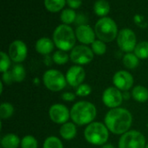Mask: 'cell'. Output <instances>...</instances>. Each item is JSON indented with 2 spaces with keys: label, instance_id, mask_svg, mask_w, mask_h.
Returning a JSON list of instances; mask_svg holds the SVG:
<instances>
[{
  "label": "cell",
  "instance_id": "cell-1",
  "mask_svg": "<svg viewBox=\"0 0 148 148\" xmlns=\"http://www.w3.org/2000/svg\"><path fill=\"white\" fill-rule=\"evenodd\" d=\"M133 120L132 113L128 109L121 106L109 109L104 117V124L109 132L120 136L131 130Z\"/></svg>",
  "mask_w": 148,
  "mask_h": 148
},
{
  "label": "cell",
  "instance_id": "cell-2",
  "mask_svg": "<svg viewBox=\"0 0 148 148\" xmlns=\"http://www.w3.org/2000/svg\"><path fill=\"white\" fill-rule=\"evenodd\" d=\"M96 117L97 108L90 101H77L70 108V120L77 126H87L95 121Z\"/></svg>",
  "mask_w": 148,
  "mask_h": 148
},
{
  "label": "cell",
  "instance_id": "cell-3",
  "mask_svg": "<svg viewBox=\"0 0 148 148\" xmlns=\"http://www.w3.org/2000/svg\"><path fill=\"white\" fill-rule=\"evenodd\" d=\"M110 132L104 122L94 121L91 124L85 126L84 139L85 140L93 146L102 147L107 144L109 139Z\"/></svg>",
  "mask_w": 148,
  "mask_h": 148
},
{
  "label": "cell",
  "instance_id": "cell-4",
  "mask_svg": "<svg viewBox=\"0 0 148 148\" xmlns=\"http://www.w3.org/2000/svg\"><path fill=\"white\" fill-rule=\"evenodd\" d=\"M52 39L58 50L67 52L70 51L75 46L77 40L75 31L72 29V27L63 24L58 25L55 29Z\"/></svg>",
  "mask_w": 148,
  "mask_h": 148
},
{
  "label": "cell",
  "instance_id": "cell-5",
  "mask_svg": "<svg viewBox=\"0 0 148 148\" xmlns=\"http://www.w3.org/2000/svg\"><path fill=\"white\" fill-rule=\"evenodd\" d=\"M95 31L97 39H100L105 43L113 42L118 36V26L114 19L108 17L100 18L95 25Z\"/></svg>",
  "mask_w": 148,
  "mask_h": 148
},
{
  "label": "cell",
  "instance_id": "cell-6",
  "mask_svg": "<svg viewBox=\"0 0 148 148\" xmlns=\"http://www.w3.org/2000/svg\"><path fill=\"white\" fill-rule=\"evenodd\" d=\"M42 81L46 89L53 92L62 91L68 85L65 74L57 69L46 70L42 75Z\"/></svg>",
  "mask_w": 148,
  "mask_h": 148
},
{
  "label": "cell",
  "instance_id": "cell-7",
  "mask_svg": "<svg viewBox=\"0 0 148 148\" xmlns=\"http://www.w3.org/2000/svg\"><path fill=\"white\" fill-rule=\"evenodd\" d=\"M147 140L145 135L134 129L122 134L118 141V148H146Z\"/></svg>",
  "mask_w": 148,
  "mask_h": 148
},
{
  "label": "cell",
  "instance_id": "cell-8",
  "mask_svg": "<svg viewBox=\"0 0 148 148\" xmlns=\"http://www.w3.org/2000/svg\"><path fill=\"white\" fill-rule=\"evenodd\" d=\"M70 61L76 65H86L90 64L95 57L92 49L84 44L75 45L69 52Z\"/></svg>",
  "mask_w": 148,
  "mask_h": 148
},
{
  "label": "cell",
  "instance_id": "cell-9",
  "mask_svg": "<svg viewBox=\"0 0 148 148\" xmlns=\"http://www.w3.org/2000/svg\"><path fill=\"white\" fill-rule=\"evenodd\" d=\"M116 42L119 48L125 53L134 52L138 44L134 31L129 28H124L119 31Z\"/></svg>",
  "mask_w": 148,
  "mask_h": 148
},
{
  "label": "cell",
  "instance_id": "cell-10",
  "mask_svg": "<svg viewBox=\"0 0 148 148\" xmlns=\"http://www.w3.org/2000/svg\"><path fill=\"white\" fill-rule=\"evenodd\" d=\"M123 92L114 85L106 88L101 95L102 103L109 109L121 107L123 103Z\"/></svg>",
  "mask_w": 148,
  "mask_h": 148
},
{
  "label": "cell",
  "instance_id": "cell-11",
  "mask_svg": "<svg viewBox=\"0 0 148 148\" xmlns=\"http://www.w3.org/2000/svg\"><path fill=\"white\" fill-rule=\"evenodd\" d=\"M49 117L53 123L62 126L69 121L70 109L62 103L53 104L49 109Z\"/></svg>",
  "mask_w": 148,
  "mask_h": 148
},
{
  "label": "cell",
  "instance_id": "cell-12",
  "mask_svg": "<svg viewBox=\"0 0 148 148\" xmlns=\"http://www.w3.org/2000/svg\"><path fill=\"white\" fill-rule=\"evenodd\" d=\"M112 81H113L114 86L119 89L120 91H121L122 92H129L134 86V76L132 75L130 72L126 71V70L117 71L114 74Z\"/></svg>",
  "mask_w": 148,
  "mask_h": 148
},
{
  "label": "cell",
  "instance_id": "cell-13",
  "mask_svg": "<svg viewBox=\"0 0 148 148\" xmlns=\"http://www.w3.org/2000/svg\"><path fill=\"white\" fill-rule=\"evenodd\" d=\"M8 54L12 62L15 64H22L28 56V48L26 44L22 40H14L10 43Z\"/></svg>",
  "mask_w": 148,
  "mask_h": 148
},
{
  "label": "cell",
  "instance_id": "cell-14",
  "mask_svg": "<svg viewBox=\"0 0 148 148\" xmlns=\"http://www.w3.org/2000/svg\"><path fill=\"white\" fill-rule=\"evenodd\" d=\"M65 77L68 85L75 89L77 86L84 83L86 79V72L83 66L74 65L67 70Z\"/></svg>",
  "mask_w": 148,
  "mask_h": 148
},
{
  "label": "cell",
  "instance_id": "cell-15",
  "mask_svg": "<svg viewBox=\"0 0 148 148\" xmlns=\"http://www.w3.org/2000/svg\"><path fill=\"white\" fill-rule=\"evenodd\" d=\"M76 39L84 45H91L96 40V35L95 29L88 24L79 25L75 29Z\"/></svg>",
  "mask_w": 148,
  "mask_h": 148
},
{
  "label": "cell",
  "instance_id": "cell-16",
  "mask_svg": "<svg viewBox=\"0 0 148 148\" xmlns=\"http://www.w3.org/2000/svg\"><path fill=\"white\" fill-rule=\"evenodd\" d=\"M55 46L56 45L53 39L47 37H42L36 42L35 49L37 53L42 56H48L54 51Z\"/></svg>",
  "mask_w": 148,
  "mask_h": 148
},
{
  "label": "cell",
  "instance_id": "cell-17",
  "mask_svg": "<svg viewBox=\"0 0 148 148\" xmlns=\"http://www.w3.org/2000/svg\"><path fill=\"white\" fill-rule=\"evenodd\" d=\"M59 135L62 140L66 141H70L74 140L77 135V126L72 121L66 122L60 126Z\"/></svg>",
  "mask_w": 148,
  "mask_h": 148
},
{
  "label": "cell",
  "instance_id": "cell-18",
  "mask_svg": "<svg viewBox=\"0 0 148 148\" xmlns=\"http://www.w3.org/2000/svg\"><path fill=\"white\" fill-rule=\"evenodd\" d=\"M1 148H19L21 145V139L13 133H9L2 136L0 140Z\"/></svg>",
  "mask_w": 148,
  "mask_h": 148
},
{
  "label": "cell",
  "instance_id": "cell-19",
  "mask_svg": "<svg viewBox=\"0 0 148 148\" xmlns=\"http://www.w3.org/2000/svg\"><path fill=\"white\" fill-rule=\"evenodd\" d=\"M131 97L138 103L148 102V89L142 85H134L131 90Z\"/></svg>",
  "mask_w": 148,
  "mask_h": 148
},
{
  "label": "cell",
  "instance_id": "cell-20",
  "mask_svg": "<svg viewBox=\"0 0 148 148\" xmlns=\"http://www.w3.org/2000/svg\"><path fill=\"white\" fill-rule=\"evenodd\" d=\"M122 65L127 70H134L140 65V58L134 54V52L125 53L122 58Z\"/></svg>",
  "mask_w": 148,
  "mask_h": 148
},
{
  "label": "cell",
  "instance_id": "cell-21",
  "mask_svg": "<svg viewBox=\"0 0 148 148\" xmlns=\"http://www.w3.org/2000/svg\"><path fill=\"white\" fill-rule=\"evenodd\" d=\"M10 72L12 73L14 82H16V83L23 82L25 79L26 75H27L26 70L22 64H15L11 67Z\"/></svg>",
  "mask_w": 148,
  "mask_h": 148
},
{
  "label": "cell",
  "instance_id": "cell-22",
  "mask_svg": "<svg viewBox=\"0 0 148 148\" xmlns=\"http://www.w3.org/2000/svg\"><path fill=\"white\" fill-rule=\"evenodd\" d=\"M94 11L99 17H106L110 11L109 3L106 0H97L94 5Z\"/></svg>",
  "mask_w": 148,
  "mask_h": 148
},
{
  "label": "cell",
  "instance_id": "cell-23",
  "mask_svg": "<svg viewBox=\"0 0 148 148\" xmlns=\"http://www.w3.org/2000/svg\"><path fill=\"white\" fill-rule=\"evenodd\" d=\"M66 3L67 0H44V6L46 10L52 13L62 10Z\"/></svg>",
  "mask_w": 148,
  "mask_h": 148
},
{
  "label": "cell",
  "instance_id": "cell-24",
  "mask_svg": "<svg viewBox=\"0 0 148 148\" xmlns=\"http://www.w3.org/2000/svg\"><path fill=\"white\" fill-rule=\"evenodd\" d=\"M52 58H53V62L57 65H64L70 60L69 54L67 51H61V50H57L54 51L52 54Z\"/></svg>",
  "mask_w": 148,
  "mask_h": 148
},
{
  "label": "cell",
  "instance_id": "cell-25",
  "mask_svg": "<svg viewBox=\"0 0 148 148\" xmlns=\"http://www.w3.org/2000/svg\"><path fill=\"white\" fill-rule=\"evenodd\" d=\"M15 112L13 105L10 102H3L0 105V118L2 120L10 119Z\"/></svg>",
  "mask_w": 148,
  "mask_h": 148
},
{
  "label": "cell",
  "instance_id": "cell-26",
  "mask_svg": "<svg viewBox=\"0 0 148 148\" xmlns=\"http://www.w3.org/2000/svg\"><path fill=\"white\" fill-rule=\"evenodd\" d=\"M76 17H77V15L73 9H65L62 11L60 19L63 24L69 25L75 22Z\"/></svg>",
  "mask_w": 148,
  "mask_h": 148
},
{
  "label": "cell",
  "instance_id": "cell-27",
  "mask_svg": "<svg viewBox=\"0 0 148 148\" xmlns=\"http://www.w3.org/2000/svg\"><path fill=\"white\" fill-rule=\"evenodd\" d=\"M134 54L140 58V60H144L148 58V41H141L137 44L134 51Z\"/></svg>",
  "mask_w": 148,
  "mask_h": 148
},
{
  "label": "cell",
  "instance_id": "cell-28",
  "mask_svg": "<svg viewBox=\"0 0 148 148\" xmlns=\"http://www.w3.org/2000/svg\"><path fill=\"white\" fill-rule=\"evenodd\" d=\"M42 148H64V146L60 138L51 135L44 140Z\"/></svg>",
  "mask_w": 148,
  "mask_h": 148
},
{
  "label": "cell",
  "instance_id": "cell-29",
  "mask_svg": "<svg viewBox=\"0 0 148 148\" xmlns=\"http://www.w3.org/2000/svg\"><path fill=\"white\" fill-rule=\"evenodd\" d=\"M0 72H5L10 71V69H11V59L9 56L8 53H6L5 51H2L0 52Z\"/></svg>",
  "mask_w": 148,
  "mask_h": 148
},
{
  "label": "cell",
  "instance_id": "cell-30",
  "mask_svg": "<svg viewBox=\"0 0 148 148\" xmlns=\"http://www.w3.org/2000/svg\"><path fill=\"white\" fill-rule=\"evenodd\" d=\"M20 148H38V140L33 135H25L21 139Z\"/></svg>",
  "mask_w": 148,
  "mask_h": 148
},
{
  "label": "cell",
  "instance_id": "cell-31",
  "mask_svg": "<svg viewBox=\"0 0 148 148\" xmlns=\"http://www.w3.org/2000/svg\"><path fill=\"white\" fill-rule=\"evenodd\" d=\"M90 48L92 49L94 54L97 55V56H102L107 52V44H106V43L100 40V39H96L91 44Z\"/></svg>",
  "mask_w": 148,
  "mask_h": 148
},
{
  "label": "cell",
  "instance_id": "cell-32",
  "mask_svg": "<svg viewBox=\"0 0 148 148\" xmlns=\"http://www.w3.org/2000/svg\"><path fill=\"white\" fill-rule=\"evenodd\" d=\"M91 92H92V88L87 83H83L80 85L79 86L75 88V93L76 94V96L80 98H86L89 96Z\"/></svg>",
  "mask_w": 148,
  "mask_h": 148
},
{
  "label": "cell",
  "instance_id": "cell-33",
  "mask_svg": "<svg viewBox=\"0 0 148 148\" xmlns=\"http://www.w3.org/2000/svg\"><path fill=\"white\" fill-rule=\"evenodd\" d=\"M1 81L3 83V85H12V83H14L13 76H12V73H11L10 70L2 73Z\"/></svg>",
  "mask_w": 148,
  "mask_h": 148
},
{
  "label": "cell",
  "instance_id": "cell-34",
  "mask_svg": "<svg viewBox=\"0 0 148 148\" xmlns=\"http://www.w3.org/2000/svg\"><path fill=\"white\" fill-rule=\"evenodd\" d=\"M76 97H77L76 94L75 92H64L62 94V100H64L66 102H73L75 100Z\"/></svg>",
  "mask_w": 148,
  "mask_h": 148
},
{
  "label": "cell",
  "instance_id": "cell-35",
  "mask_svg": "<svg viewBox=\"0 0 148 148\" xmlns=\"http://www.w3.org/2000/svg\"><path fill=\"white\" fill-rule=\"evenodd\" d=\"M82 3V0H67V4L70 7V9H78L81 7Z\"/></svg>",
  "mask_w": 148,
  "mask_h": 148
},
{
  "label": "cell",
  "instance_id": "cell-36",
  "mask_svg": "<svg viewBox=\"0 0 148 148\" xmlns=\"http://www.w3.org/2000/svg\"><path fill=\"white\" fill-rule=\"evenodd\" d=\"M75 24H78V26L79 25H83V24H87L86 23H87V17H86V16H84V15H82V14H80V15H77V17H76V19H75Z\"/></svg>",
  "mask_w": 148,
  "mask_h": 148
},
{
  "label": "cell",
  "instance_id": "cell-37",
  "mask_svg": "<svg viewBox=\"0 0 148 148\" xmlns=\"http://www.w3.org/2000/svg\"><path fill=\"white\" fill-rule=\"evenodd\" d=\"M134 21H135V23H136L137 24H139V25H142V24L145 23L144 17H141V16H140V15H136V16L134 17Z\"/></svg>",
  "mask_w": 148,
  "mask_h": 148
},
{
  "label": "cell",
  "instance_id": "cell-38",
  "mask_svg": "<svg viewBox=\"0 0 148 148\" xmlns=\"http://www.w3.org/2000/svg\"><path fill=\"white\" fill-rule=\"evenodd\" d=\"M52 63H54V62H53L52 56H49V55H48V56H44V64H45L47 66L51 65H52Z\"/></svg>",
  "mask_w": 148,
  "mask_h": 148
},
{
  "label": "cell",
  "instance_id": "cell-39",
  "mask_svg": "<svg viewBox=\"0 0 148 148\" xmlns=\"http://www.w3.org/2000/svg\"><path fill=\"white\" fill-rule=\"evenodd\" d=\"M101 148H116L114 145L113 144H110V143H107L105 145H103L102 147H101Z\"/></svg>",
  "mask_w": 148,
  "mask_h": 148
},
{
  "label": "cell",
  "instance_id": "cell-40",
  "mask_svg": "<svg viewBox=\"0 0 148 148\" xmlns=\"http://www.w3.org/2000/svg\"><path fill=\"white\" fill-rule=\"evenodd\" d=\"M40 83H41V79H40L39 78H35V79H33V84H34V85H40Z\"/></svg>",
  "mask_w": 148,
  "mask_h": 148
},
{
  "label": "cell",
  "instance_id": "cell-41",
  "mask_svg": "<svg viewBox=\"0 0 148 148\" xmlns=\"http://www.w3.org/2000/svg\"><path fill=\"white\" fill-rule=\"evenodd\" d=\"M3 92V83L2 81H0V93L2 94Z\"/></svg>",
  "mask_w": 148,
  "mask_h": 148
},
{
  "label": "cell",
  "instance_id": "cell-42",
  "mask_svg": "<svg viewBox=\"0 0 148 148\" xmlns=\"http://www.w3.org/2000/svg\"><path fill=\"white\" fill-rule=\"evenodd\" d=\"M146 148H148V142L147 143V146H146Z\"/></svg>",
  "mask_w": 148,
  "mask_h": 148
}]
</instances>
